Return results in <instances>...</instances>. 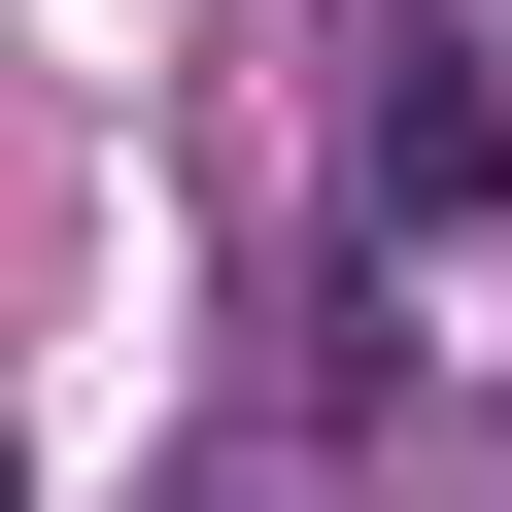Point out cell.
I'll list each match as a JSON object with an SVG mask.
<instances>
[{
	"mask_svg": "<svg viewBox=\"0 0 512 512\" xmlns=\"http://www.w3.org/2000/svg\"><path fill=\"white\" fill-rule=\"evenodd\" d=\"M376 205H410V239H444V205H512V137H478V69H444V35H376Z\"/></svg>",
	"mask_w": 512,
	"mask_h": 512,
	"instance_id": "obj_1",
	"label": "cell"
},
{
	"mask_svg": "<svg viewBox=\"0 0 512 512\" xmlns=\"http://www.w3.org/2000/svg\"><path fill=\"white\" fill-rule=\"evenodd\" d=\"M0 512H35V444H0Z\"/></svg>",
	"mask_w": 512,
	"mask_h": 512,
	"instance_id": "obj_2",
	"label": "cell"
}]
</instances>
